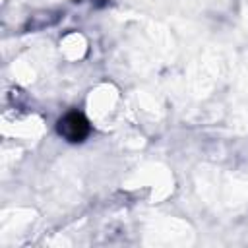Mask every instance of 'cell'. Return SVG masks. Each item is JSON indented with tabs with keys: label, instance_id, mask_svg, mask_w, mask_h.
Instances as JSON below:
<instances>
[{
	"label": "cell",
	"instance_id": "6da1fadb",
	"mask_svg": "<svg viewBox=\"0 0 248 248\" xmlns=\"http://www.w3.org/2000/svg\"><path fill=\"white\" fill-rule=\"evenodd\" d=\"M58 130H60V134L66 136L70 141H79L81 138L87 136L89 126H87V120H85L81 114L72 112V114H66V116L60 120Z\"/></svg>",
	"mask_w": 248,
	"mask_h": 248
}]
</instances>
